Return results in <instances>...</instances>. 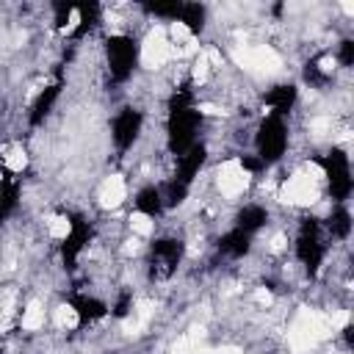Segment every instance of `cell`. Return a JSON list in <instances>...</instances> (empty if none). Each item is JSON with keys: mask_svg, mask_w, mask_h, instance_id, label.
<instances>
[{"mask_svg": "<svg viewBox=\"0 0 354 354\" xmlns=\"http://www.w3.org/2000/svg\"><path fill=\"white\" fill-rule=\"evenodd\" d=\"M202 124V113L188 105V108H169L166 116V147L171 155H183L196 144V130Z\"/></svg>", "mask_w": 354, "mask_h": 354, "instance_id": "1", "label": "cell"}, {"mask_svg": "<svg viewBox=\"0 0 354 354\" xmlns=\"http://www.w3.org/2000/svg\"><path fill=\"white\" fill-rule=\"evenodd\" d=\"M324 254H326V243L321 238V221L313 218V216L301 218L299 235H296V257H299V263L304 266V271L310 277L318 274V268L324 263Z\"/></svg>", "mask_w": 354, "mask_h": 354, "instance_id": "2", "label": "cell"}, {"mask_svg": "<svg viewBox=\"0 0 354 354\" xmlns=\"http://www.w3.org/2000/svg\"><path fill=\"white\" fill-rule=\"evenodd\" d=\"M105 55H108V72L116 83L130 80L136 64H138V41L127 33H113L105 39Z\"/></svg>", "mask_w": 354, "mask_h": 354, "instance_id": "3", "label": "cell"}, {"mask_svg": "<svg viewBox=\"0 0 354 354\" xmlns=\"http://www.w3.org/2000/svg\"><path fill=\"white\" fill-rule=\"evenodd\" d=\"M254 147H257V158L268 166V163H277L285 149H288V124L279 119V116H266L257 127V136H254Z\"/></svg>", "mask_w": 354, "mask_h": 354, "instance_id": "4", "label": "cell"}, {"mask_svg": "<svg viewBox=\"0 0 354 354\" xmlns=\"http://www.w3.org/2000/svg\"><path fill=\"white\" fill-rule=\"evenodd\" d=\"M324 174H326V183H329V194L332 199L343 202L348 199L351 188H354V180H351V166H348V155L340 149V147H332L326 155L318 158Z\"/></svg>", "mask_w": 354, "mask_h": 354, "instance_id": "5", "label": "cell"}, {"mask_svg": "<svg viewBox=\"0 0 354 354\" xmlns=\"http://www.w3.org/2000/svg\"><path fill=\"white\" fill-rule=\"evenodd\" d=\"M185 254V243L180 238H155L149 246V274L155 279H169Z\"/></svg>", "mask_w": 354, "mask_h": 354, "instance_id": "6", "label": "cell"}, {"mask_svg": "<svg viewBox=\"0 0 354 354\" xmlns=\"http://www.w3.org/2000/svg\"><path fill=\"white\" fill-rule=\"evenodd\" d=\"M91 235H94L91 224H88L83 216H72L69 232H66V238L61 241V260H64V268H66V271H72V268L77 266V257H80V252L86 249V243L91 241Z\"/></svg>", "mask_w": 354, "mask_h": 354, "instance_id": "7", "label": "cell"}, {"mask_svg": "<svg viewBox=\"0 0 354 354\" xmlns=\"http://www.w3.org/2000/svg\"><path fill=\"white\" fill-rule=\"evenodd\" d=\"M141 124H144V116H141V111H136V108H122L116 116H113V124H111V136H113V144L124 152V149H130L133 144H136V138H138V133H141Z\"/></svg>", "mask_w": 354, "mask_h": 354, "instance_id": "8", "label": "cell"}, {"mask_svg": "<svg viewBox=\"0 0 354 354\" xmlns=\"http://www.w3.org/2000/svg\"><path fill=\"white\" fill-rule=\"evenodd\" d=\"M266 105L271 108V116H288L290 111H293V105H296V100H299V88L293 86V83H279V86H274V88H268L266 91Z\"/></svg>", "mask_w": 354, "mask_h": 354, "instance_id": "9", "label": "cell"}, {"mask_svg": "<svg viewBox=\"0 0 354 354\" xmlns=\"http://www.w3.org/2000/svg\"><path fill=\"white\" fill-rule=\"evenodd\" d=\"M205 160H207V147H205V144H194L191 149H185V152L180 155L174 180H180L183 185H191V180L199 174V169L205 166Z\"/></svg>", "mask_w": 354, "mask_h": 354, "instance_id": "10", "label": "cell"}, {"mask_svg": "<svg viewBox=\"0 0 354 354\" xmlns=\"http://www.w3.org/2000/svg\"><path fill=\"white\" fill-rule=\"evenodd\" d=\"M69 307L77 313L80 324H91V321H100V318H105V315L111 313V307H108L102 299H97V296H88V293H72V296H69Z\"/></svg>", "mask_w": 354, "mask_h": 354, "instance_id": "11", "label": "cell"}, {"mask_svg": "<svg viewBox=\"0 0 354 354\" xmlns=\"http://www.w3.org/2000/svg\"><path fill=\"white\" fill-rule=\"evenodd\" d=\"M61 88H64V77L58 75L55 77V83H50V86H44V91L33 100V105H30V124L36 127V124H41L47 116H50V111H53V105H55V100L61 97Z\"/></svg>", "mask_w": 354, "mask_h": 354, "instance_id": "12", "label": "cell"}, {"mask_svg": "<svg viewBox=\"0 0 354 354\" xmlns=\"http://www.w3.org/2000/svg\"><path fill=\"white\" fill-rule=\"evenodd\" d=\"M216 246H218V252L227 254V257H243V254H249V249H252V235L243 232V230H238V227H232V230H227V232L218 238Z\"/></svg>", "mask_w": 354, "mask_h": 354, "instance_id": "13", "label": "cell"}, {"mask_svg": "<svg viewBox=\"0 0 354 354\" xmlns=\"http://www.w3.org/2000/svg\"><path fill=\"white\" fill-rule=\"evenodd\" d=\"M266 224H268V210L263 205H243L238 210V216H235V227L243 230V232H249V235H254Z\"/></svg>", "mask_w": 354, "mask_h": 354, "instance_id": "14", "label": "cell"}, {"mask_svg": "<svg viewBox=\"0 0 354 354\" xmlns=\"http://www.w3.org/2000/svg\"><path fill=\"white\" fill-rule=\"evenodd\" d=\"M136 210L149 216V218H158L166 207H163V196H160V188L158 185H144L138 194H136Z\"/></svg>", "mask_w": 354, "mask_h": 354, "instance_id": "15", "label": "cell"}, {"mask_svg": "<svg viewBox=\"0 0 354 354\" xmlns=\"http://www.w3.org/2000/svg\"><path fill=\"white\" fill-rule=\"evenodd\" d=\"M19 205V183L14 177L0 180V221H6Z\"/></svg>", "mask_w": 354, "mask_h": 354, "instance_id": "16", "label": "cell"}, {"mask_svg": "<svg viewBox=\"0 0 354 354\" xmlns=\"http://www.w3.org/2000/svg\"><path fill=\"white\" fill-rule=\"evenodd\" d=\"M77 14H80V19H77V25L72 28V36L75 39H83L91 28H97V22H100V3H77V8H75Z\"/></svg>", "mask_w": 354, "mask_h": 354, "instance_id": "17", "label": "cell"}, {"mask_svg": "<svg viewBox=\"0 0 354 354\" xmlns=\"http://www.w3.org/2000/svg\"><path fill=\"white\" fill-rule=\"evenodd\" d=\"M177 19L185 22V28H188L191 33H202V30H205V22H207V11H205L202 3H183Z\"/></svg>", "mask_w": 354, "mask_h": 354, "instance_id": "18", "label": "cell"}, {"mask_svg": "<svg viewBox=\"0 0 354 354\" xmlns=\"http://www.w3.org/2000/svg\"><path fill=\"white\" fill-rule=\"evenodd\" d=\"M326 230H329V235L332 238H348L351 235V213L343 207V205H337L332 213H329V218H326Z\"/></svg>", "mask_w": 354, "mask_h": 354, "instance_id": "19", "label": "cell"}, {"mask_svg": "<svg viewBox=\"0 0 354 354\" xmlns=\"http://www.w3.org/2000/svg\"><path fill=\"white\" fill-rule=\"evenodd\" d=\"M160 196H163V207H180L188 196V185H183L180 180H169L160 188Z\"/></svg>", "mask_w": 354, "mask_h": 354, "instance_id": "20", "label": "cell"}, {"mask_svg": "<svg viewBox=\"0 0 354 354\" xmlns=\"http://www.w3.org/2000/svg\"><path fill=\"white\" fill-rule=\"evenodd\" d=\"M180 8H183V3H147L144 6V11H149V14H155V17H163V19H177L180 17Z\"/></svg>", "mask_w": 354, "mask_h": 354, "instance_id": "21", "label": "cell"}, {"mask_svg": "<svg viewBox=\"0 0 354 354\" xmlns=\"http://www.w3.org/2000/svg\"><path fill=\"white\" fill-rule=\"evenodd\" d=\"M77 8V3H53V11H55V28L58 30H64L66 25H69V17H72V11Z\"/></svg>", "mask_w": 354, "mask_h": 354, "instance_id": "22", "label": "cell"}, {"mask_svg": "<svg viewBox=\"0 0 354 354\" xmlns=\"http://www.w3.org/2000/svg\"><path fill=\"white\" fill-rule=\"evenodd\" d=\"M111 310H113V318H124V315L133 310V293H130V290H122V293L116 296V304H113Z\"/></svg>", "mask_w": 354, "mask_h": 354, "instance_id": "23", "label": "cell"}, {"mask_svg": "<svg viewBox=\"0 0 354 354\" xmlns=\"http://www.w3.org/2000/svg\"><path fill=\"white\" fill-rule=\"evenodd\" d=\"M304 80H307V83H313V86H324V83H326V75L321 72L318 61H310V64L304 66Z\"/></svg>", "mask_w": 354, "mask_h": 354, "instance_id": "24", "label": "cell"}, {"mask_svg": "<svg viewBox=\"0 0 354 354\" xmlns=\"http://www.w3.org/2000/svg\"><path fill=\"white\" fill-rule=\"evenodd\" d=\"M337 58H340L343 66H354V41H351V39H343V41H340Z\"/></svg>", "mask_w": 354, "mask_h": 354, "instance_id": "25", "label": "cell"}, {"mask_svg": "<svg viewBox=\"0 0 354 354\" xmlns=\"http://www.w3.org/2000/svg\"><path fill=\"white\" fill-rule=\"evenodd\" d=\"M241 166H243L246 171H252V174H257V171L266 169V163H263L257 155H241Z\"/></svg>", "mask_w": 354, "mask_h": 354, "instance_id": "26", "label": "cell"}, {"mask_svg": "<svg viewBox=\"0 0 354 354\" xmlns=\"http://www.w3.org/2000/svg\"><path fill=\"white\" fill-rule=\"evenodd\" d=\"M343 337H346V343L351 346V340H354V326H351V324H348V326L343 329Z\"/></svg>", "mask_w": 354, "mask_h": 354, "instance_id": "27", "label": "cell"}]
</instances>
